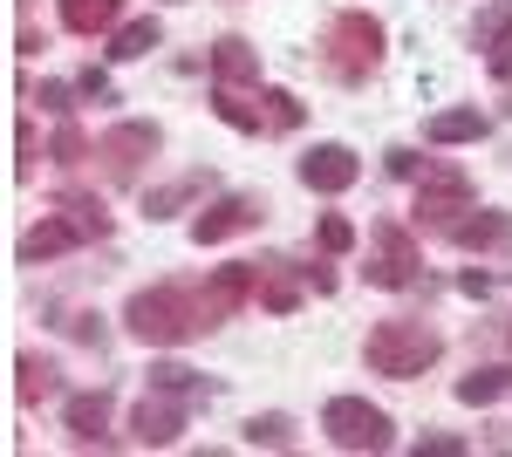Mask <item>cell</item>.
<instances>
[{
    "mask_svg": "<svg viewBox=\"0 0 512 457\" xmlns=\"http://www.w3.org/2000/svg\"><path fill=\"white\" fill-rule=\"evenodd\" d=\"M55 7H62V28L82 35V41L110 35V28L123 21V0H55Z\"/></svg>",
    "mask_w": 512,
    "mask_h": 457,
    "instance_id": "cell-15",
    "label": "cell"
},
{
    "mask_svg": "<svg viewBox=\"0 0 512 457\" xmlns=\"http://www.w3.org/2000/svg\"><path fill=\"white\" fill-rule=\"evenodd\" d=\"M212 82H233V89L260 82V48L239 41V35H219L212 41Z\"/></svg>",
    "mask_w": 512,
    "mask_h": 457,
    "instance_id": "cell-14",
    "label": "cell"
},
{
    "mask_svg": "<svg viewBox=\"0 0 512 457\" xmlns=\"http://www.w3.org/2000/svg\"><path fill=\"white\" fill-rule=\"evenodd\" d=\"M48 157H55V164H82V157H89V137H82L69 116H62V130H55V151H48Z\"/></svg>",
    "mask_w": 512,
    "mask_h": 457,
    "instance_id": "cell-31",
    "label": "cell"
},
{
    "mask_svg": "<svg viewBox=\"0 0 512 457\" xmlns=\"http://www.w3.org/2000/svg\"><path fill=\"white\" fill-rule=\"evenodd\" d=\"M260 110H267V130H301V96L294 89H260Z\"/></svg>",
    "mask_w": 512,
    "mask_h": 457,
    "instance_id": "cell-27",
    "label": "cell"
},
{
    "mask_svg": "<svg viewBox=\"0 0 512 457\" xmlns=\"http://www.w3.org/2000/svg\"><path fill=\"white\" fill-rule=\"evenodd\" d=\"M246 444H253V451H260V444H267V451H287V444H294V417H280V410L246 417Z\"/></svg>",
    "mask_w": 512,
    "mask_h": 457,
    "instance_id": "cell-26",
    "label": "cell"
},
{
    "mask_svg": "<svg viewBox=\"0 0 512 457\" xmlns=\"http://www.w3.org/2000/svg\"><path fill=\"white\" fill-rule=\"evenodd\" d=\"M55 205H62L69 219H76L82 239H110V212H103V198H96V191H62Z\"/></svg>",
    "mask_w": 512,
    "mask_h": 457,
    "instance_id": "cell-24",
    "label": "cell"
},
{
    "mask_svg": "<svg viewBox=\"0 0 512 457\" xmlns=\"http://www.w3.org/2000/svg\"><path fill=\"white\" fill-rule=\"evenodd\" d=\"M69 335H76V342H89V348H103V328H96V314H76V321H69Z\"/></svg>",
    "mask_w": 512,
    "mask_h": 457,
    "instance_id": "cell-35",
    "label": "cell"
},
{
    "mask_svg": "<svg viewBox=\"0 0 512 457\" xmlns=\"http://www.w3.org/2000/svg\"><path fill=\"white\" fill-rule=\"evenodd\" d=\"M76 89H82V96H96V103H103V96H110V76H103V69H82V76H76Z\"/></svg>",
    "mask_w": 512,
    "mask_h": 457,
    "instance_id": "cell-36",
    "label": "cell"
},
{
    "mask_svg": "<svg viewBox=\"0 0 512 457\" xmlns=\"http://www.w3.org/2000/svg\"><path fill=\"white\" fill-rule=\"evenodd\" d=\"M158 41H164L158 21H123L117 35H110V62H137V55H151Z\"/></svg>",
    "mask_w": 512,
    "mask_h": 457,
    "instance_id": "cell-25",
    "label": "cell"
},
{
    "mask_svg": "<svg viewBox=\"0 0 512 457\" xmlns=\"http://www.w3.org/2000/svg\"><path fill=\"white\" fill-rule=\"evenodd\" d=\"M492 123H485V110H437L431 123H424V137L431 144H478Z\"/></svg>",
    "mask_w": 512,
    "mask_h": 457,
    "instance_id": "cell-21",
    "label": "cell"
},
{
    "mask_svg": "<svg viewBox=\"0 0 512 457\" xmlns=\"http://www.w3.org/2000/svg\"><path fill=\"white\" fill-rule=\"evenodd\" d=\"M178 430H185V396H171V389L144 396V403L130 410V437H137L144 451H164V444H178Z\"/></svg>",
    "mask_w": 512,
    "mask_h": 457,
    "instance_id": "cell-8",
    "label": "cell"
},
{
    "mask_svg": "<svg viewBox=\"0 0 512 457\" xmlns=\"http://www.w3.org/2000/svg\"><path fill=\"white\" fill-rule=\"evenodd\" d=\"M437 355H444V335H437L431 321H410V314L376 321V328H369V342H362V362H369L376 376H390V382L424 376Z\"/></svg>",
    "mask_w": 512,
    "mask_h": 457,
    "instance_id": "cell-3",
    "label": "cell"
},
{
    "mask_svg": "<svg viewBox=\"0 0 512 457\" xmlns=\"http://www.w3.org/2000/svg\"><path fill=\"white\" fill-rule=\"evenodd\" d=\"M472 41L485 48V62H492L499 76H512V0H492V7L478 14Z\"/></svg>",
    "mask_w": 512,
    "mask_h": 457,
    "instance_id": "cell-13",
    "label": "cell"
},
{
    "mask_svg": "<svg viewBox=\"0 0 512 457\" xmlns=\"http://www.w3.org/2000/svg\"><path fill=\"white\" fill-rule=\"evenodd\" d=\"M321 430H328L335 451H390L396 444L390 417H383L376 403H362V396H335V403L321 410Z\"/></svg>",
    "mask_w": 512,
    "mask_h": 457,
    "instance_id": "cell-4",
    "label": "cell"
},
{
    "mask_svg": "<svg viewBox=\"0 0 512 457\" xmlns=\"http://www.w3.org/2000/svg\"><path fill=\"white\" fill-rule=\"evenodd\" d=\"M390 171H396V178H417V171H424V157L410 151V144H396V151H390Z\"/></svg>",
    "mask_w": 512,
    "mask_h": 457,
    "instance_id": "cell-34",
    "label": "cell"
},
{
    "mask_svg": "<svg viewBox=\"0 0 512 457\" xmlns=\"http://www.w3.org/2000/svg\"><path fill=\"white\" fill-rule=\"evenodd\" d=\"M158 123H117V130H103L96 137V157H103V178L110 185H137V171H144V157H158Z\"/></svg>",
    "mask_w": 512,
    "mask_h": 457,
    "instance_id": "cell-6",
    "label": "cell"
},
{
    "mask_svg": "<svg viewBox=\"0 0 512 457\" xmlns=\"http://www.w3.org/2000/svg\"><path fill=\"white\" fill-rule=\"evenodd\" d=\"M417 457H465V437H444V430H431V437L417 444Z\"/></svg>",
    "mask_w": 512,
    "mask_h": 457,
    "instance_id": "cell-33",
    "label": "cell"
},
{
    "mask_svg": "<svg viewBox=\"0 0 512 457\" xmlns=\"http://www.w3.org/2000/svg\"><path fill=\"white\" fill-rule=\"evenodd\" d=\"M246 301H260V267L253 260H233V267H219L205 280V321L219 328L226 314H239Z\"/></svg>",
    "mask_w": 512,
    "mask_h": 457,
    "instance_id": "cell-10",
    "label": "cell"
},
{
    "mask_svg": "<svg viewBox=\"0 0 512 457\" xmlns=\"http://www.w3.org/2000/svg\"><path fill=\"white\" fill-rule=\"evenodd\" d=\"M69 437L76 444H103V423H110V389H82V396H69Z\"/></svg>",
    "mask_w": 512,
    "mask_h": 457,
    "instance_id": "cell-17",
    "label": "cell"
},
{
    "mask_svg": "<svg viewBox=\"0 0 512 457\" xmlns=\"http://www.w3.org/2000/svg\"><path fill=\"white\" fill-rule=\"evenodd\" d=\"M315 239H321V253H328V260H342V253H349V246H355V226H349V219H342V212H328V219H321V232H315Z\"/></svg>",
    "mask_w": 512,
    "mask_h": 457,
    "instance_id": "cell-29",
    "label": "cell"
},
{
    "mask_svg": "<svg viewBox=\"0 0 512 457\" xmlns=\"http://www.w3.org/2000/svg\"><path fill=\"white\" fill-rule=\"evenodd\" d=\"M198 191H212V171H185V178H171V185L144 191V219H171V212H185Z\"/></svg>",
    "mask_w": 512,
    "mask_h": 457,
    "instance_id": "cell-18",
    "label": "cell"
},
{
    "mask_svg": "<svg viewBox=\"0 0 512 457\" xmlns=\"http://www.w3.org/2000/svg\"><path fill=\"white\" fill-rule=\"evenodd\" d=\"M260 307H267V314H294V307H301L294 260H260Z\"/></svg>",
    "mask_w": 512,
    "mask_h": 457,
    "instance_id": "cell-19",
    "label": "cell"
},
{
    "mask_svg": "<svg viewBox=\"0 0 512 457\" xmlns=\"http://www.w3.org/2000/svg\"><path fill=\"white\" fill-rule=\"evenodd\" d=\"M383 21L369 14V7H342L328 28H321V69L335 82H369L383 69Z\"/></svg>",
    "mask_w": 512,
    "mask_h": 457,
    "instance_id": "cell-2",
    "label": "cell"
},
{
    "mask_svg": "<svg viewBox=\"0 0 512 457\" xmlns=\"http://www.w3.org/2000/svg\"><path fill=\"white\" fill-rule=\"evenodd\" d=\"M451 239L465 246V253H506L512 246V219L506 212H472V219H458Z\"/></svg>",
    "mask_w": 512,
    "mask_h": 457,
    "instance_id": "cell-16",
    "label": "cell"
},
{
    "mask_svg": "<svg viewBox=\"0 0 512 457\" xmlns=\"http://www.w3.org/2000/svg\"><path fill=\"white\" fill-rule=\"evenodd\" d=\"M69 96H76V82H41V89H35V103L48 116H69Z\"/></svg>",
    "mask_w": 512,
    "mask_h": 457,
    "instance_id": "cell-32",
    "label": "cell"
},
{
    "mask_svg": "<svg viewBox=\"0 0 512 457\" xmlns=\"http://www.w3.org/2000/svg\"><path fill=\"white\" fill-rule=\"evenodd\" d=\"M69 246H82V232L69 212H55V219H41V226L21 232V267H41V260H62Z\"/></svg>",
    "mask_w": 512,
    "mask_h": 457,
    "instance_id": "cell-12",
    "label": "cell"
},
{
    "mask_svg": "<svg viewBox=\"0 0 512 457\" xmlns=\"http://www.w3.org/2000/svg\"><path fill=\"white\" fill-rule=\"evenodd\" d=\"M62 389V369L55 362H41V355H14V396L21 403H48Z\"/></svg>",
    "mask_w": 512,
    "mask_h": 457,
    "instance_id": "cell-20",
    "label": "cell"
},
{
    "mask_svg": "<svg viewBox=\"0 0 512 457\" xmlns=\"http://www.w3.org/2000/svg\"><path fill=\"white\" fill-rule=\"evenodd\" d=\"M512 389V369H499V362H485V369H472V376H458V403H472V410H485V403H499Z\"/></svg>",
    "mask_w": 512,
    "mask_h": 457,
    "instance_id": "cell-23",
    "label": "cell"
},
{
    "mask_svg": "<svg viewBox=\"0 0 512 457\" xmlns=\"http://www.w3.org/2000/svg\"><path fill=\"white\" fill-rule=\"evenodd\" d=\"M301 171V185L308 191H321V198H335V191H349L355 178H362V164H355V151L349 144H315V151L294 164Z\"/></svg>",
    "mask_w": 512,
    "mask_h": 457,
    "instance_id": "cell-11",
    "label": "cell"
},
{
    "mask_svg": "<svg viewBox=\"0 0 512 457\" xmlns=\"http://www.w3.org/2000/svg\"><path fill=\"white\" fill-rule=\"evenodd\" d=\"M417 267H424V253H417V239L396 219H383L369 232V280L376 287H417Z\"/></svg>",
    "mask_w": 512,
    "mask_h": 457,
    "instance_id": "cell-7",
    "label": "cell"
},
{
    "mask_svg": "<svg viewBox=\"0 0 512 457\" xmlns=\"http://www.w3.org/2000/svg\"><path fill=\"white\" fill-rule=\"evenodd\" d=\"M151 389H171V396H185V403H198V396H205L198 369H185V362H158V369H151Z\"/></svg>",
    "mask_w": 512,
    "mask_h": 457,
    "instance_id": "cell-28",
    "label": "cell"
},
{
    "mask_svg": "<svg viewBox=\"0 0 512 457\" xmlns=\"http://www.w3.org/2000/svg\"><path fill=\"white\" fill-rule=\"evenodd\" d=\"M458 287H465V294H472V301H485V294H492V273H465V280H458Z\"/></svg>",
    "mask_w": 512,
    "mask_h": 457,
    "instance_id": "cell-37",
    "label": "cell"
},
{
    "mask_svg": "<svg viewBox=\"0 0 512 457\" xmlns=\"http://www.w3.org/2000/svg\"><path fill=\"white\" fill-rule=\"evenodd\" d=\"M465 212H472V171H465V164H431V171L417 178V226L451 232Z\"/></svg>",
    "mask_w": 512,
    "mask_h": 457,
    "instance_id": "cell-5",
    "label": "cell"
},
{
    "mask_svg": "<svg viewBox=\"0 0 512 457\" xmlns=\"http://www.w3.org/2000/svg\"><path fill=\"white\" fill-rule=\"evenodd\" d=\"M123 328H130L137 342H151V348H185L192 335H205L212 321H205V301H198L192 287L164 280V287L130 294V307H123Z\"/></svg>",
    "mask_w": 512,
    "mask_h": 457,
    "instance_id": "cell-1",
    "label": "cell"
},
{
    "mask_svg": "<svg viewBox=\"0 0 512 457\" xmlns=\"http://www.w3.org/2000/svg\"><path fill=\"white\" fill-rule=\"evenodd\" d=\"M260 219H267V205L233 191V198H219L212 212H198V219H192V239H198V246H226V239H239V232H253Z\"/></svg>",
    "mask_w": 512,
    "mask_h": 457,
    "instance_id": "cell-9",
    "label": "cell"
},
{
    "mask_svg": "<svg viewBox=\"0 0 512 457\" xmlns=\"http://www.w3.org/2000/svg\"><path fill=\"white\" fill-rule=\"evenodd\" d=\"M14 178H21V185L35 178V123H28V116L14 123Z\"/></svg>",
    "mask_w": 512,
    "mask_h": 457,
    "instance_id": "cell-30",
    "label": "cell"
},
{
    "mask_svg": "<svg viewBox=\"0 0 512 457\" xmlns=\"http://www.w3.org/2000/svg\"><path fill=\"white\" fill-rule=\"evenodd\" d=\"M212 110H219V123H233V130H246V137H260V130H267V110H260V103H246L233 82H212Z\"/></svg>",
    "mask_w": 512,
    "mask_h": 457,
    "instance_id": "cell-22",
    "label": "cell"
}]
</instances>
